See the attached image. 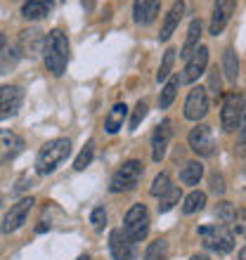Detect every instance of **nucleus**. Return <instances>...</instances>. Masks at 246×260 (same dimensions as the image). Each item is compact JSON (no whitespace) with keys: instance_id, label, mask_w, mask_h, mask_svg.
<instances>
[{"instance_id":"36","label":"nucleus","mask_w":246,"mask_h":260,"mask_svg":"<svg viewBox=\"0 0 246 260\" xmlns=\"http://www.w3.org/2000/svg\"><path fill=\"white\" fill-rule=\"evenodd\" d=\"M211 85H213V88H218V92H220V76L218 74L211 76Z\"/></svg>"},{"instance_id":"19","label":"nucleus","mask_w":246,"mask_h":260,"mask_svg":"<svg viewBox=\"0 0 246 260\" xmlns=\"http://www.w3.org/2000/svg\"><path fill=\"white\" fill-rule=\"evenodd\" d=\"M126 116H128V107H126L123 102L114 104V107H111V111L107 114V118H104V130H107L109 135L118 133V130L123 128V121H126Z\"/></svg>"},{"instance_id":"35","label":"nucleus","mask_w":246,"mask_h":260,"mask_svg":"<svg viewBox=\"0 0 246 260\" xmlns=\"http://www.w3.org/2000/svg\"><path fill=\"white\" fill-rule=\"evenodd\" d=\"M237 133H239V142L246 144V107H244V114H241V121H239V128H237Z\"/></svg>"},{"instance_id":"2","label":"nucleus","mask_w":246,"mask_h":260,"mask_svg":"<svg viewBox=\"0 0 246 260\" xmlns=\"http://www.w3.org/2000/svg\"><path fill=\"white\" fill-rule=\"evenodd\" d=\"M71 154V142L67 137H57V140H50L41 147L38 156H36V173L38 175H50V173L57 171V166L64 161V158Z\"/></svg>"},{"instance_id":"13","label":"nucleus","mask_w":246,"mask_h":260,"mask_svg":"<svg viewBox=\"0 0 246 260\" xmlns=\"http://www.w3.org/2000/svg\"><path fill=\"white\" fill-rule=\"evenodd\" d=\"M24 149V140L12 130H0V166L17 158Z\"/></svg>"},{"instance_id":"33","label":"nucleus","mask_w":246,"mask_h":260,"mask_svg":"<svg viewBox=\"0 0 246 260\" xmlns=\"http://www.w3.org/2000/svg\"><path fill=\"white\" fill-rule=\"evenodd\" d=\"M144 116H147V104H144V102H137L135 104V111H133V118H130V130H135Z\"/></svg>"},{"instance_id":"31","label":"nucleus","mask_w":246,"mask_h":260,"mask_svg":"<svg viewBox=\"0 0 246 260\" xmlns=\"http://www.w3.org/2000/svg\"><path fill=\"white\" fill-rule=\"evenodd\" d=\"M218 218L225 222V225H232L234 218H237V211H234V206L230 204V201H223V204L218 206Z\"/></svg>"},{"instance_id":"23","label":"nucleus","mask_w":246,"mask_h":260,"mask_svg":"<svg viewBox=\"0 0 246 260\" xmlns=\"http://www.w3.org/2000/svg\"><path fill=\"white\" fill-rule=\"evenodd\" d=\"M21 50L26 52V55H34V50L38 48V43H45L43 41V31H38V28H28V31H21Z\"/></svg>"},{"instance_id":"14","label":"nucleus","mask_w":246,"mask_h":260,"mask_svg":"<svg viewBox=\"0 0 246 260\" xmlns=\"http://www.w3.org/2000/svg\"><path fill=\"white\" fill-rule=\"evenodd\" d=\"M206 64H208V48L199 45V48L194 50V55L187 59V67H184V74H182L180 81L182 83H194L199 76L206 71Z\"/></svg>"},{"instance_id":"26","label":"nucleus","mask_w":246,"mask_h":260,"mask_svg":"<svg viewBox=\"0 0 246 260\" xmlns=\"http://www.w3.org/2000/svg\"><path fill=\"white\" fill-rule=\"evenodd\" d=\"M204 206H206V194H204V192H192L190 197L184 199V204H182V213H184V215H190V213L201 211Z\"/></svg>"},{"instance_id":"11","label":"nucleus","mask_w":246,"mask_h":260,"mask_svg":"<svg viewBox=\"0 0 246 260\" xmlns=\"http://www.w3.org/2000/svg\"><path fill=\"white\" fill-rule=\"evenodd\" d=\"M234 10H237V0H216L208 34H211V36L223 34V31H225V26L230 24V19H232Z\"/></svg>"},{"instance_id":"40","label":"nucleus","mask_w":246,"mask_h":260,"mask_svg":"<svg viewBox=\"0 0 246 260\" xmlns=\"http://www.w3.org/2000/svg\"><path fill=\"white\" fill-rule=\"evenodd\" d=\"M239 260H246V246L239 251Z\"/></svg>"},{"instance_id":"17","label":"nucleus","mask_w":246,"mask_h":260,"mask_svg":"<svg viewBox=\"0 0 246 260\" xmlns=\"http://www.w3.org/2000/svg\"><path fill=\"white\" fill-rule=\"evenodd\" d=\"M52 7H55V0H26L21 5V17L28 21L43 19V17H48V12Z\"/></svg>"},{"instance_id":"16","label":"nucleus","mask_w":246,"mask_h":260,"mask_svg":"<svg viewBox=\"0 0 246 260\" xmlns=\"http://www.w3.org/2000/svg\"><path fill=\"white\" fill-rule=\"evenodd\" d=\"M159 7H161V0H135L133 5V17H135L137 24H151L157 19Z\"/></svg>"},{"instance_id":"8","label":"nucleus","mask_w":246,"mask_h":260,"mask_svg":"<svg viewBox=\"0 0 246 260\" xmlns=\"http://www.w3.org/2000/svg\"><path fill=\"white\" fill-rule=\"evenodd\" d=\"M206 114H208V92H206V88L197 85L190 90V95L184 100V118L201 121Z\"/></svg>"},{"instance_id":"22","label":"nucleus","mask_w":246,"mask_h":260,"mask_svg":"<svg viewBox=\"0 0 246 260\" xmlns=\"http://www.w3.org/2000/svg\"><path fill=\"white\" fill-rule=\"evenodd\" d=\"M223 71H225L227 81L237 83V76H239V59H237V52L232 48H227L223 52Z\"/></svg>"},{"instance_id":"4","label":"nucleus","mask_w":246,"mask_h":260,"mask_svg":"<svg viewBox=\"0 0 246 260\" xmlns=\"http://www.w3.org/2000/svg\"><path fill=\"white\" fill-rule=\"evenodd\" d=\"M147 232H149V213L144 204H135L123 218V234L135 244V241H142Z\"/></svg>"},{"instance_id":"25","label":"nucleus","mask_w":246,"mask_h":260,"mask_svg":"<svg viewBox=\"0 0 246 260\" xmlns=\"http://www.w3.org/2000/svg\"><path fill=\"white\" fill-rule=\"evenodd\" d=\"M144 260H168V244L164 239L151 241L144 251Z\"/></svg>"},{"instance_id":"5","label":"nucleus","mask_w":246,"mask_h":260,"mask_svg":"<svg viewBox=\"0 0 246 260\" xmlns=\"http://www.w3.org/2000/svg\"><path fill=\"white\" fill-rule=\"evenodd\" d=\"M199 234L204 237V246L216 253H230L234 248V232L227 225L199 227Z\"/></svg>"},{"instance_id":"32","label":"nucleus","mask_w":246,"mask_h":260,"mask_svg":"<svg viewBox=\"0 0 246 260\" xmlns=\"http://www.w3.org/2000/svg\"><path fill=\"white\" fill-rule=\"evenodd\" d=\"M90 222H93L95 230H104V225H107V213H104L102 206L93 208V213H90Z\"/></svg>"},{"instance_id":"27","label":"nucleus","mask_w":246,"mask_h":260,"mask_svg":"<svg viewBox=\"0 0 246 260\" xmlns=\"http://www.w3.org/2000/svg\"><path fill=\"white\" fill-rule=\"evenodd\" d=\"M180 189L178 187H171L166 194H161V201H159V213H168L175 204H180Z\"/></svg>"},{"instance_id":"28","label":"nucleus","mask_w":246,"mask_h":260,"mask_svg":"<svg viewBox=\"0 0 246 260\" xmlns=\"http://www.w3.org/2000/svg\"><path fill=\"white\" fill-rule=\"evenodd\" d=\"M93 156H95V142L90 140V142L85 144V147H83V151H81V154L76 156V164H74V168H76V171H85V168H88V166H90V161H93Z\"/></svg>"},{"instance_id":"12","label":"nucleus","mask_w":246,"mask_h":260,"mask_svg":"<svg viewBox=\"0 0 246 260\" xmlns=\"http://www.w3.org/2000/svg\"><path fill=\"white\" fill-rule=\"evenodd\" d=\"M171 135H173V128H171V121H164L159 123L151 133V158L154 161H161L168 151V144H171Z\"/></svg>"},{"instance_id":"21","label":"nucleus","mask_w":246,"mask_h":260,"mask_svg":"<svg viewBox=\"0 0 246 260\" xmlns=\"http://www.w3.org/2000/svg\"><path fill=\"white\" fill-rule=\"evenodd\" d=\"M204 178V166L199 164V161H187L182 166V171H180V180H182V185H199V180Z\"/></svg>"},{"instance_id":"1","label":"nucleus","mask_w":246,"mask_h":260,"mask_svg":"<svg viewBox=\"0 0 246 260\" xmlns=\"http://www.w3.org/2000/svg\"><path fill=\"white\" fill-rule=\"evenodd\" d=\"M43 59H45V67L52 76H62L67 71L69 64V41L67 34L55 28L50 31L45 43H43Z\"/></svg>"},{"instance_id":"15","label":"nucleus","mask_w":246,"mask_h":260,"mask_svg":"<svg viewBox=\"0 0 246 260\" xmlns=\"http://www.w3.org/2000/svg\"><path fill=\"white\" fill-rule=\"evenodd\" d=\"M109 248H111V258L114 260L133 258V241H130L121 230H114V232L109 234Z\"/></svg>"},{"instance_id":"3","label":"nucleus","mask_w":246,"mask_h":260,"mask_svg":"<svg viewBox=\"0 0 246 260\" xmlns=\"http://www.w3.org/2000/svg\"><path fill=\"white\" fill-rule=\"evenodd\" d=\"M140 178H142V164H140L137 158H130V161H126V164L111 175L109 192H114V194L130 192V189H135L137 187Z\"/></svg>"},{"instance_id":"6","label":"nucleus","mask_w":246,"mask_h":260,"mask_svg":"<svg viewBox=\"0 0 246 260\" xmlns=\"http://www.w3.org/2000/svg\"><path fill=\"white\" fill-rule=\"evenodd\" d=\"M34 204H36V199L24 197V199H19L14 206H10V211H7V215H5V220H3V227H0V230H3L5 234L17 232V230L26 222L28 211L34 208Z\"/></svg>"},{"instance_id":"10","label":"nucleus","mask_w":246,"mask_h":260,"mask_svg":"<svg viewBox=\"0 0 246 260\" xmlns=\"http://www.w3.org/2000/svg\"><path fill=\"white\" fill-rule=\"evenodd\" d=\"M190 147L197 156H211L216 151V140H213L211 125H197L190 133Z\"/></svg>"},{"instance_id":"24","label":"nucleus","mask_w":246,"mask_h":260,"mask_svg":"<svg viewBox=\"0 0 246 260\" xmlns=\"http://www.w3.org/2000/svg\"><path fill=\"white\" fill-rule=\"evenodd\" d=\"M180 76H173L171 81L166 83V88L161 90V95H159V107L161 109H168L173 104V100H175V95H178V85H180Z\"/></svg>"},{"instance_id":"41","label":"nucleus","mask_w":246,"mask_h":260,"mask_svg":"<svg viewBox=\"0 0 246 260\" xmlns=\"http://www.w3.org/2000/svg\"><path fill=\"white\" fill-rule=\"evenodd\" d=\"M78 260H90V258H88V255H81V258H78Z\"/></svg>"},{"instance_id":"7","label":"nucleus","mask_w":246,"mask_h":260,"mask_svg":"<svg viewBox=\"0 0 246 260\" xmlns=\"http://www.w3.org/2000/svg\"><path fill=\"white\" fill-rule=\"evenodd\" d=\"M244 107H246V102L241 100V95H237V92L227 95L225 104H223V111H220V123H223V130L232 133V130L239 128V121H241V114H244Z\"/></svg>"},{"instance_id":"38","label":"nucleus","mask_w":246,"mask_h":260,"mask_svg":"<svg viewBox=\"0 0 246 260\" xmlns=\"http://www.w3.org/2000/svg\"><path fill=\"white\" fill-rule=\"evenodd\" d=\"M83 5H85V10H93V7H95V0H83Z\"/></svg>"},{"instance_id":"30","label":"nucleus","mask_w":246,"mask_h":260,"mask_svg":"<svg viewBox=\"0 0 246 260\" xmlns=\"http://www.w3.org/2000/svg\"><path fill=\"white\" fill-rule=\"evenodd\" d=\"M173 62H175V50H166V55H164V62H161V67H159L157 71V81H166L168 78V74H171V69H173Z\"/></svg>"},{"instance_id":"29","label":"nucleus","mask_w":246,"mask_h":260,"mask_svg":"<svg viewBox=\"0 0 246 260\" xmlns=\"http://www.w3.org/2000/svg\"><path fill=\"white\" fill-rule=\"evenodd\" d=\"M171 175H168V173H159L157 178H154V185H151V189L149 192L154 194V197H161V194H166L168 192V189H171Z\"/></svg>"},{"instance_id":"18","label":"nucleus","mask_w":246,"mask_h":260,"mask_svg":"<svg viewBox=\"0 0 246 260\" xmlns=\"http://www.w3.org/2000/svg\"><path fill=\"white\" fill-rule=\"evenodd\" d=\"M182 14H184V3L182 0H175L171 7V12L166 14V19H164V26H161V34H159V38L161 41H168L173 36V31L178 28L180 19H182Z\"/></svg>"},{"instance_id":"9","label":"nucleus","mask_w":246,"mask_h":260,"mask_svg":"<svg viewBox=\"0 0 246 260\" xmlns=\"http://www.w3.org/2000/svg\"><path fill=\"white\" fill-rule=\"evenodd\" d=\"M24 90L19 85H0V121L14 116L21 109Z\"/></svg>"},{"instance_id":"20","label":"nucleus","mask_w":246,"mask_h":260,"mask_svg":"<svg viewBox=\"0 0 246 260\" xmlns=\"http://www.w3.org/2000/svg\"><path fill=\"white\" fill-rule=\"evenodd\" d=\"M201 28H204V24H201V19H194L190 24V31H187V41H184L182 50H180V57L182 59H190L192 55H194V50L199 48V38H201Z\"/></svg>"},{"instance_id":"39","label":"nucleus","mask_w":246,"mask_h":260,"mask_svg":"<svg viewBox=\"0 0 246 260\" xmlns=\"http://www.w3.org/2000/svg\"><path fill=\"white\" fill-rule=\"evenodd\" d=\"M190 260H211V258H208V255H199V253H197V255H192Z\"/></svg>"},{"instance_id":"34","label":"nucleus","mask_w":246,"mask_h":260,"mask_svg":"<svg viewBox=\"0 0 246 260\" xmlns=\"http://www.w3.org/2000/svg\"><path fill=\"white\" fill-rule=\"evenodd\" d=\"M211 192H213V194H223V192H225L223 178H220L218 173H213V175H211Z\"/></svg>"},{"instance_id":"37","label":"nucleus","mask_w":246,"mask_h":260,"mask_svg":"<svg viewBox=\"0 0 246 260\" xmlns=\"http://www.w3.org/2000/svg\"><path fill=\"white\" fill-rule=\"evenodd\" d=\"M5 48H7V38H5L3 34H0V55L5 52Z\"/></svg>"}]
</instances>
